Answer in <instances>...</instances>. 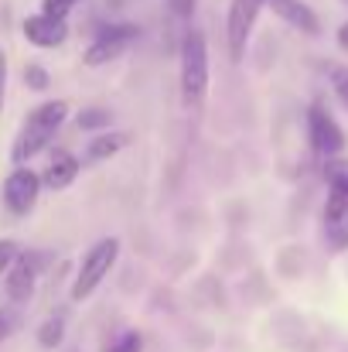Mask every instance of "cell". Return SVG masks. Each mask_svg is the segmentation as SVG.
Listing matches in <instances>:
<instances>
[{
	"instance_id": "cell-1",
	"label": "cell",
	"mask_w": 348,
	"mask_h": 352,
	"mask_svg": "<svg viewBox=\"0 0 348 352\" xmlns=\"http://www.w3.org/2000/svg\"><path fill=\"white\" fill-rule=\"evenodd\" d=\"M65 120H69V103L65 100H48V103L27 110V117L21 120V130H17V137L10 144V161L17 168H24L31 157H38L51 144V137L58 133V126Z\"/></svg>"
},
{
	"instance_id": "cell-2",
	"label": "cell",
	"mask_w": 348,
	"mask_h": 352,
	"mask_svg": "<svg viewBox=\"0 0 348 352\" xmlns=\"http://www.w3.org/2000/svg\"><path fill=\"white\" fill-rule=\"evenodd\" d=\"M209 93V41L202 31H188L181 41V100L198 107Z\"/></svg>"
},
{
	"instance_id": "cell-3",
	"label": "cell",
	"mask_w": 348,
	"mask_h": 352,
	"mask_svg": "<svg viewBox=\"0 0 348 352\" xmlns=\"http://www.w3.org/2000/svg\"><path fill=\"white\" fill-rule=\"evenodd\" d=\"M116 256H119V239L116 236H103V239H96L86 253H82V260H79V270H76V280H72V301H86L106 277H110V270H113Z\"/></svg>"
},
{
	"instance_id": "cell-4",
	"label": "cell",
	"mask_w": 348,
	"mask_h": 352,
	"mask_svg": "<svg viewBox=\"0 0 348 352\" xmlns=\"http://www.w3.org/2000/svg\"><path fill=\"white\" fill-rule=\"evenodd\" d=\"M137 38H140V28H137V24H113V28H103V31L89 41V48H86L82 62H86L89 69L110 65V62L123 58V55L133 48V41H137Z\"/></svg>"
},
{
	"instance_id": "cell-5",
	"label": "cell",
	"mask_w": 348,
	"mask_h": 352,
	"mask_svg": "<svg viewBox=\"0 0 348 352\" xmlns=\"http://www.w3.org/2000/svg\"><path fill=\"white\" fill-rule=\"evenodd\" d=\"M308 140H311V151L321 154L325 161L328 157H342L345 151V130L342 123L328 113L325 103H311L308 107Z\"/></svg>"
},
{
	"instance_id": "cell-6",
	"label": "cell",
	"mask_w": 348,
	"mask_h": 352,
	"mask_svg": "<svg viewBox=\"0 0 348 352\" xmlns=\"http://www.w3.org/2000/svg\"><path fill=\"white\" fill-rule=\"evenodd\" d=\"M38 195H41V175H34L31 168H14L0 185V202L10 216H27L38 206Z\"/></svg>"
},
{
	"instance_id": "cell-7",
	"label": "cell",
	"mask_w": 348,
	"mask_h": 352,
	"mask_svg": "<svg viewBox=\"0 0 348 352\" xmlns=\"http://www.w3.org/2000/svg\"><path fill=\"white\" fill-rule=\"evenodd\" d=\"M266 7V0H232L229 14H226V45H229L232 62H242L246 55V45H249V34H253V24L259 17V10Z\"/></svg>"
},
{
	"instance_id": "cell-8",
	"label": "cell",
	"mask_w": 348,
	"mask_h": 352,
	"mask_svg": "<svg viewBox=\"0 0 348 352\" xmlns=\"http://www.w3.org/2000/svg\"><path fill=\"white\" fill-rule=\"evenodd\" d=\"M38 274H41V256L21 250L17 260L10 263V270L3 274V294H7V301H10V305L31 301V294H34V287H38Z\"/></svg>"
},
{
	"instance_id": "cell-9",
	"label": "cell",
	"mask_w": 348,
	"mask_h": 352,
	"mask_svg": "<svg viewBox=\"0 0 348 352\" xmlns=\"http://www.w3.org/2000/svg\"><path fill=\"white\" fill-rule=\"evenodd\" d=\"M321 236H325V246L332 253L348 250V195L328 192L325 209H321Z\"/></svg>"
},
{
	"instance_id": "cell-10",
	"label": "cell",
	"mask_w": 348,
	"mask_h": 352,
	"mask_svg": "<svg viewBox=\"0 0 348 352\" xmlns=\"http://www.w3.org/2000/svg\"><path fill=\"white\" fill-rule=\"evenodd\" d=\"M21 34L34 48H62L65 38H69V21L51 17V14H31V17H24Z\"/></svg>"
},
{
	"instance_id": "cell-11",
	"label": "cell",
	"mask_w": 348,
	"mask_h": 352,
	"mask_svg": "<svg viewBox=\"0 0 348 352\" xmlns=\"http://www.w3.org/2000/svg\"><path fill=\"white\" fill-rule=\"evenodd\" d=\"M266 7H270L283 24H290L294 31H301V34H308V38H318V34H321V17H318L304 0H266Z\"/></svg>"
},
{
	"instance_id": "cell-12",
	"label": "cell",
	"mask_w": 348,
	"mask_h": 352,
	"mask_svg": "<svg viewBox=\"0 0 348 352\" xmlns=\"http://www.w3.org/2000/svg\"><path fill=\"white\" fill-rule=\"evenodd\" d=\"M79 171H82V161L72 151H55L51 161H48V168H45V175H41V188L62 192V188H69L79 178Z\"/></svg>"
},
{
	"instance_id": "cell-13",
	"label": "cell",
	"mask_w": 348,
	"mask_h": 352,
	"mask_svg": "<svg viewBox=\"0 0 348 352\" xmlns=\"http://www.w3.org/2000/svg\"><path fill=\"white\" fill-rule=\"evenodd\" d=\"M130 144V133H123V130H110V133H96L89 144H86V154L79 157V161H86V164H100V161H110L113 154H119L123 147Z\"/></svg>"
},
{
	"instance_id": "cell-14",
	"label": "cell",
	"mask_w": 348,
	"mask_h": 352,
	"mask_svg": "<svg viewBox=\"0 0 348 352\" xmlns=\"http://www.w3.org/2000/svg\"><path fill=\"white\" fill-rule=\"evenodd\" d=\"M62 339H65V318L62 315H51L38 325V346L41 349H58Z\"/></svg>"
},
{
	"instance_id": "cell-15",
	"label": "cell",
	"mask_w": 348,
	"mask_h": 352,
	"mask_svg": "<svg viewBox=\"0 0 348 352\" xmlns=\"http://www.w3.org/2000/svg\"><path fill=\"white\" fill-rule=\"evenodd\" d=\"M325 182H328V192L348 195V157H328L325 161Z\"/></svg>"
},
{
	"instance_id": "cell-16",
	"label": "cell",
	"mask_w": 348,
	"mask_h": 352,
	"mask_svg": "<svg viewBox=\"0 0 348 352\" xmlns=\"http://www.w3.org/2000/svg\"><path fill=\"white\" fill-rule=\"evenodd\" d=\"M76 123H79V130H106L113 123V113L103 110V107H89L76 117Z\"/></svg>"
},
{
	"instance_id": "cell-17",
	"label": "cell",
	"mask_w": 348,
	"mask_h": 352,
	"mask_svg": "<svg viewBox=\"0 0 348 352\" xmlns=\"http://www.w3.org/2000/svg\"><path fill=\"white\" fill-rule=\"evenodd\" d=\"M24 86H27V89H34V93H45V89L51 86L48 69H45V65H38V62H27V65H24Z\"/></svg>"
},
{
	"instance_id": "cell-18",
	"label": "cell",
	"mask_w": 348,
	"mask_h": 352,
	"mask_svg": "<svg viewBox=\"0 0 348 352\" xmlns=\"http://www.w3.org/2000/svg\"><path fill=\"white\" fill-rule=\"evenodd\" d=\"M103 352H143V336L133 332V329H126V332H119Z\"/></svg>"
},
{
	"instance_id": "cell-19",
	"label": "cell",
	"mask_w": 348,
	"mask_h": 352,
	"mask_svg": "<svg viewBox=\"0 0 348 352\" xmlns=\"http://www.w3.org/2000/svg\"><path fill=\"white\" fill-rule=\"evenodd\" d=\"M328 82H332V93L338 96V103L348 110V65H332L328 69Z\"/></svg>"
},
{
	"instance_id": "cell-20",
	"label": "cell",
	"mask_w": 348,
	"mask_h": 352,
	"mask_svg": "<svg viewBox=\"0 0 348 352\" xmlns=\"http://www.w3.org/2000/svg\"><path fill=\"white\" fill-rule=\"evenodd\" d=\"M79 3H82V0H41V14H51V17L69 21V14H72Z\"/></svg>"
},
{
	"instance_id": "cell-21",
	"label": "cell",
	"mask_w": 348,
	"mask_h": 352,
	"mask_svg": "<svg viewBox=\"0 0 348 352\" xmlns=\"http://www.w3.org/2000/svg\"><path fill=\"white\" fill-rule=\"evenodd\" d=\"M17 253H21L17 239H0V277L10 270V263L17 260Z\"/></svg>"
},
{
	"instance_id": "cell-22",
	"label": "cell",
	"mask_w": 348,
	"mask_h": 352,
	"mask_svg": "<svg viewBox=\"0 0 348 352\" xmlns=\"http://www.w3.org/2000/svg\"><path fill=\"white\" fill-rule=\"evenodd\" d=\"M17 332V315L10 308H0V342H7Z\"/></svg>"
},
{
	"instance_id": "cell-23",
	"label": "cell",
	"mask_w": 348,
	"mask_h": 352,
	"mask_svg": "<svg viewBox=\"0 0 348 352\" xmlns=\"http://www.w3.org/2000/svg\"><path fill=\"white\" fill-rule=\"evenodd\" d=\"M171 10H174L178 17H188V14L195 10V0H171Z\"/></svg>"
},
{
	"instance_id": "cell-24",
	"label": "cell",
	"mask_w": 348,
	"mask_h": 352,
	"mask_svg": "<svg viewBox=\"0 0 348 352\" xmlns=\"http://www.w3.org/2000/svg\"><path fill=\"white\" fill-rule=\"evenodd\" d=\"M3 89H7V55L0 52V107H3Z\"/></svg>"
},
{
	"instance_id": "cell-25",
	"label": "cell",
	"mask_w": 348,
	"mask_h": 352,
	"mask_svg": "<svg viewBox=\"0 0 348 352\" xmlns=\"http://www.w3.org/2000/svg\"><path fill=\"white\" fill-rule=\"evenodd\" d=\"M338 48H342V52H348V21L338 28Z\"/></svg>"
}]
</instances>
